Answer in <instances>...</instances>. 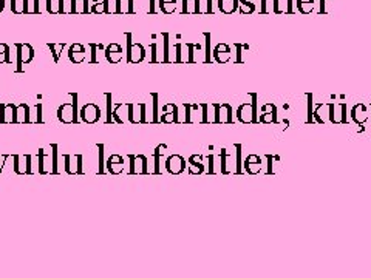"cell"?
<instances>
[{"mask_svg":"<svg viewBox=\"0 0 371 278\" xmlns=\"http://www.w3.org/2000/svg\"><path fill=\"white\" fill-rule=\"evenodd\" d=\"M35 122L37 124H42L44 122V116H42V104H37L36 105V119Z\"/></svg>","mask_w":371,"mask_h":278,"instance_id":"8d00e7d4","label":"cell"},{"mask_svg":"<svg viewBox=\"0 0 371 278\" xmlns=\"http://www.w3.org/2000/svg\"><path fill=\"white\" fill-rule=\"evenodd\" d=\"M242 11L243 12H251V11H253V5H251V0H243Z\"/></svg>","mask_w":371,"mask_h":278,"instance_id":"74e56055","label":"cell"},{"mask_svg":"<svg viewBox=\"0 0 371 278\" xmlns=\"http://www.w3.org/2000/svg\"><path fill=\"white\" fill-rule=\"evenodd\" d=\"M5 10V0H0V12Z\"/></svg>","mask_w":371,"mask_h":278,"instance_id":"7bdbcfd3","label":"cell"},{"mask_svg":"<svg viewBox=\"0 0 371 278\" xmlns=\"http://www.w3.org/2000/svg\"><path fill=\"white\" fill-rule=\"evenodd\" d=\"M48 48L53 53V59L57 62L61 57V51L65 48V44H48Z\"/></svg>","mask_w":371,"mask_h":278,"instance_id":"4316f807","label":"cell"},{"mask_svg":"<svg viewBox=\"0 0 371 278\" xmlns=\"http://www.w3.org/2000/svg\"><path fill=\"white\" fill-rule=\"evenodd\" d=\"M160 8L164 15H172L177 10V0H160Z\"/></svg>","mask_w":371,"mask_h":278,"instance_id":"7402d4cb","label":"cell"},{"mask_svg":"<svg viewBox=\"0 0 371 278\" xmlns=\"http://www.w3.org/2000/svg\"><path fill=\"white\" fill-rule=\"evenodd\" d=\"M189 163H190V174H194V175L201 174L203 165L200 163V156H192L189 160Z\"/></svg>","mask_w":371,"mask_h":278,"instance_id":"d4e9b609","label":"cell"},{"mask_svg":"<svg viewBox=\"0 0 371 278\" xmlns=\"http://www.w3.org/2000/svg\"><path fill=\"white\" fill-rule=\"evenodd\" d=\"M45 160H46V154H45V150L41 149L39 150V174L41 175H45V174H48V170L45 169Z\"/></svg>","mask_w":371,"mask_h":278,"instance_id":"f1b7e54d","label":"cell"},{"mask_svg":"<svg viewBox=\"0 0 371 278\" xmlns=\"http://www.w3.org/2000/svg\"><path fill=\"white\" fill-rule=\"evenodd\" d=\"M178 121H180V119H178V111L177 113H163L160 118V122L163 124H174Z\"/></svg>","mask_w":371,"mask_h":278,"instance_id":"f546056e","label":"cell"},{"mask_svg":"<svg viewBox=\"0 0 371 278\" xmlns=\"http://www.w3.org/2000/svg\"><path fill=\"white\" fill-rule=\"evenodd\" d=\"M156 62V44H152V64Z\"/></svg>","mask_w":371,"mask_h":278,"instance_id":"60d3db41","label":"cell"},{"mask_svg":"<svg viewBox=\"0 0 371 278\" xmlns=\"http://www.w3.org/2000/svg\"><path fill=\"white\" fill-rule=\"evenodd\" d=\"M123 110H129V104L127 102L116 104V107L114 110V121L118 122V124H124V122L129 121V118L123 115Z\"/></svg>","mask_w":371,"mask_h":278,"instance_id":"2e32d148","label":"cell"},{"mask_svg":"<svg viewBox=\"0 0 371 278\" xmlns=\"http://www.w3.org/2000/svg\"><path fill=\"white\" fill-rule=\"evenodd\" d=\"M17 48V71H22V65L30 64L35 59V48L30 44H16Z\"/></svg>","mask_w":371,"mask_h":278,"instance_id":"5b68a950","label":"cell"},{"mask_svg":"<svg viewBox=\"0 0 371 278\" xmlns=\"http://www.w3.org/2000/svg\"><path fill=\"white\" fill-rule=\"evenodd\" d=\"M12 160H15V172L17 175H33L31 155H25V158L21 155H12Z\"/></svg>","mask_w":371,"mask_h":278,"instance_id":"9c48e42d","label":"cell"},{"mask_svg":"<svg viewBox=\"0 0 371 278\" xmlns=\"http://www.w3.org/2000/svg\"><path fill=\"white\" fill-rule=\"evenodd\" d=\"M11 155L8 154H3V155H0V175H2V172H3V165L6 164V160H8Z\"/></svg>","mask_w":371,"mask_h":278,"instance_id":"f35d334b","label":"cell"},{"mask_svg":"<svg viewBox=\"0 0 371 278\" xmlns=\"http://www.w3.org/2000/svg\"><path fill=\"white\" fill-rule=\"evenodd\" d=\"M81 119L85 124H96L101 119V109L96 104L89 102L81 109Z\"/></svg>","mask_w":371,"mask_h":278,"instance_id":"8992f818","label":"cell"},{"mask_svg":"<svg viewBox=\"0 0 371 278\" xmlns=\"http://www.w3.org/2000/svg\"><path fill=\"white\" fill-rule=\"evenodd\" d=\"M251 113H253V110H251L249 105H243V107H240V110H238V118L242 119L243 122H249L251 119Z\"/></svg>","mask_w":371,"mask_h":278,"instance_id":"484cf974","label":"cell"},{"mask_svg":"<svg viewBox=\"0 0 371 278\" xmlns=\"http://www.w3.org/2000/svg\"><path fill=\"white\" fill-rule=\"evenodd\" d=\"M71 12L75 15L89 12V0H71Z\"/></svg>","mask_w":371,"mask_h":278,"instance_id":"ac0fdd59","label":"cell"},{"mask_svg":"<svg viewBox=\"0 0 371 278\" xmlns=\"http://www.w3.org/2000/svg\"><path fill=\"white\" fill-rule=\"evenodd\" d=\"M39 11V0H35V12Z\"/></svg>","mask_w":371,"mask_h":278,"instance_id":"ee69618b","label":"cell"},{"mask_svg":"<svg viewBox=\"0 0 371 278\" xmlns=\"http://www.w3.org/2000/svg\"><path fill=\"white\" fill-rule=\"evenodd\" d=\"M51 175H59V169H57V144H51Z\"/></svg>","mask_w":371,"mask_h":278,"instance_id":"cb8c5ba5","label":"cell"},{"mask_svg":"<svg viewBox=\"0 0 371 278\" xmlns=\"http://www.w3.org/2000/svg\"><path fill=\"white\" fill-rule=\"evenodd\" d=\"M105 59H107V61L110 64H118V62H121L123 61V55H124V51H123V46L119 45V44H110L107 45V48H105Z\"/></svg>","mask_w":371,"mask_h":278,"instance_id":"30bf717a","label":"cell"},{"mask_svg":"<svg viewBox=\"0 0 371 278\" xmlns=\"http://www.w3.org/2000/svg\"><path fill=\"white\" fill-rule=\"evenodd\" d=\"M163 113H177V111H178V107H177V105L175 104H172V102H169V104H165V105H163Z\"/></svg>","mask_w":371,"mask_h":278,"instance_id":"d590c367","label":"cell"},{"mask_svg":"<svg viewBox=\"0 0 371 278\" xmlns=\"http://www.w3.org/2000/svg\"><path fill=\"white\" fill-rule=\"evenodd\" d=\"M99 149V169H98V174L102 175L105 174V163H104V145L99 144L98 145Z\"/></svg>","mask_w":371,"mask_h":278,"instance_id":"4dcf8cb0","label":"cell"},{"mask_svg":"<svg viewBox=\"0 0 371 278\" xmlns=\"http://www.w3.org/2000/svg\"><path fill=\"white\" fill-rule=\"evenodd\" d=\"M118 15H132L134 12V0H116Z\"/></svg>","mask_w":371,"mask_h":278,"instance_id":"e0dca14e","label":"cell"},{"mask_svg":"<svg viewBox=\"0 0 371 278\" xmlns=\"http://www.w3.org/2000/svg\"><path fill=\"white\" fill-rule=\"evenodd\" d=\"M105 165H107V170L110 172L111 175H119V174H123L125 163H124V158L121 155H111Z\"/></svg>","mask_w":371,"mask_h":278,"instance_id":"7c38bea8","label":"cell"},{"mask_svg":"<svg viewBox=\"0 0 371 278\" xmlns=\"http://www.w3.org/2000/svg\"><path fill=\"white\" fill-rule=\"evenodd\" d=\"M220 10L223 12H234L237 10V0H220Z\"/></svg>","mask_w":371,"mask_h":278,"instance_id":"603a6c76","label":"cell"},{"mask_svg":"<svg viewBox=\"0 0 371 278\" xmlns=\"http://www.w3.org/2000/svg\"><path fill=\"white\" fill-rule=\"evenodd\" d=\"M200 11V0H183V12Z\"/></svg>","mask_w":371,"mask_h":278,"instance_id":"44dd1931","label":"cell"},{"mask_svg":"<svg viewBox=\"0 0 371 278\" xmlns=\"http://www.w3.org/2000/svg\"><path fill=\"white\" fill-rule=\"evenodd\" d=\"M10 62V46L6 44H0V64Z\"/></svg>","mask_w":371,"mask_h":278,"instance_id":"83f0119b","label":"cell"},{"mask_svg":"<svg viewBox=\"0 0 371 278\" xmlns=\"http://www.w3.org/2000/svg\"><path fill=\"white\" fill-rule=\"evenodd\" d=\"M90 48H91V64H96L98 59H96V45L90 44Z\"/></svg>","mask_w":371,"mask_h":278,"instance_id":"ab89813d","label":"cell"},{"mask_svg":"<svg viewBox=\"0 0 371 278\" xmlns=\"http://www.w3.org/2000/svg\"><path fill=\"white\" fill-rule=\"evenodd\" d=\"M91 12H95V15H104V12H109V0H93Z\"/></svg>","mask_w":371,"mask_h":278,"instance_id":"d6986e66","label":"cell"},{"mask_svg":"<svg viewBox=\"0 0 371 278\" xmlns=\"http://www.w3.org/2000/svg\"><path fill=\"white\" fill-rule=\"evenodd\" d=\"M105 99H107V102H105V105H107V119H105V121H107V124H111L114 122V110H111V95L110 93H107V95H105Z\"/></svg>","mask_w":371,"mask_h":278,"instance_id":"1f68e13d","label":"cell"},{"mask_svg":"<svg viewBox=\"0 0 371 278\" xmlns=\"http://www.w3.org/2000/svg\"><path fill=\"white\" fill-rule=\"evenodd\" d=\"M145 57V48L143 44L132 42V35H127V62L139 64Z\"/></svg>","mask_w":371,"mask_h":278,"instance_id":"7a4b0ae2","label":"cell"},{"mask_svg":"<svg viewBox=\"0 0 371 278\" xmlns=\"http://www.w3.org/2000/svg\"><path fill=\"white\" fill-rule=\"evenodd\" d=\"M130 172L129 175H147V156L145 155H129Z\"/></svg>","mask_w":371,"mask_h":278,"instance_id":"277c9868","label":"cell"},{"mask_svg":"<svg viewBox=\"0 0 371 278\" xmlns=\"http://www.w3.org/2000/svg\"><path fill=\"white\" fill-rule=\"evenodd\" d=\"M163 156L168 158V145H165V144H160V145H158V147L155 149V151H154L155 174H156V175H160V174H161V170H160V161H161V158H163Z\"/></svg>","mask_w":371,"mask_h":278,"instance_id":"9a60e30c","label":"cell"},{"mask_svg":"<svg viewBox=\"0 0 371 278\" xmlns=\"http://www.w3.org/2000/svg\"><path fill=\"white\" fill-rule=\"evenodd\" d=\"M164 37V59H163V62L164 64H169L170 62V59H169V35H163Z\"/></svg>","mask_w":371,"mask_h":278,"instance_id":"836d02e7","label":"cell"},{"mask_svg":"<svg viewBox=\"0 0 371 278\" xmlns=\"http://www.w3.org/2000/svg\"><path fill=\"white\" fill-rule=\"evenodd\" d=\"M69 57L73 64H81L85 61V46L81 44H73L69 48Z\"/></svg>","mask_w":371,"mask_h":278,"instance_id":"4fadbf2b","label":"cell"},{"mask_svg":"<svg viewBox=\"0 0 371 278\" xmlns=\"http://www.w3.org/2000/svg\"><path fill=\"white\" fill-rule=\"evenodd\" d=\"M184 109H186V122H190V105L186 104Z\"/></svg>","mask_w":371,"mask_h":278,"instance_id":"b9f144b4","label":"cell"},{"mask_svg":"<svg viewBox=\"0 0 371 278\" xmlns=\"http://www.w3.org/2000/svg\"><path fill=\"white\" fill-rule=\"evenodd\" d=\"M30 107L28 104H19L16 105V113H15V124H28L31 122L30 118Z\"/></svg>","mask_w":371,"mask_h":278,"instance_id":"5bb4252c","label":"cell"},{"mask_svg":"<svg viewBox=\"0 0 371 278\" xmlns=\"http://www.w3.org/2000/svg\"><path fill=\"white\" fill-rule=\"evenodd\" d=\"M220 115L221 116L218 118V121H229V119H230V109L228 107V105H223Z\"/></svg>","mask_w":371,"mask_h":278,"instance_id":"e575fe53","label":"cell"},{"mask_svg":"<svg viewBox=\"0 0 371 278\" xmlns=\"http://www.w3.org/2000/svg\"><path fill=\"white\" fill-rule=\"evenodd\" d=\"M152 99H154V116H152V122H160V118H158V95L156 93H152Z\"/></svg>","mask_w":371,"mask_h":278,"instance_id":"d6a6232c","label":"cell"},{"mask_svg":"<svg viewBox=\"0 0 371 278\" xmlns=\"http://www.w3.org/2000/svg\"><path fill=\"white\" fill-rule=\"evenodd\" d=\"M71 102H64L57 109V119L62 124H78L79 122V111H78V95L71 93Z\"/></svg>","mask_w":371,"mask_h":278,"instance_id":"6da1fadb","label":"cell"},{"mask_svg":"<svg viewBox=\"0 0 371 278\" xmlns=\"http://www.w3.org/2000/svg\"><path fill=\"white\" fill-rule=\"evenodd\" d=\"M145 102L129 104V121L132 124H147L149 119L145 118Z\"/></svg>","mask_w":371,"mask_h":278,"instance_id":"3957f363","label":"cell"},{"mask_svg":"<svg viewBox=\"0 0 371 278\" xmlns=\"http://www.w3.org/2000/svg\"><path fill=\"white\" fill-rule=\"evenodd\" d=\"M215 59L218 62H226L228 59H229V48L226 45H223L220 44L215 48Z\"/></svg>","mask_w":371,"mask_h":278,"instance_id":"ffe728a7","label":"cell"},{"mask_svg":"<svg viewBox=\"0 0 371 278\" xmlns=\"http://www.w3.org/2000/svg\"><path fill=\"white\" fill-rule=\"evenodd\" d=\"M65 172L69 175H82V155H64Z\"/></svg>","mask_w":371,"mask_h":278,"instance_id":"52a82bcc","label":"cell"},{"mask_svg":"<svg viewBox=\"0 0 371 278\" xmlns=\"http://www.w3.org/2000/svg\"><path fill=\"white\" fill-rule=\"evenodd\" d=\"M164 165H165V170H168L170 175H180L186 169V161L180 155H170L165 158Z\"/></svg>","mask_w":371,"mask_h":278,"instance_id":"ba28073f","label":"cell"},{"mask_svg":"<svg viewBox=\"0 0 371 278\" xmlns=\"http://www.w3.org/2000/svg\"><path fill=\"white\" fill-rule=\"evenodd\" d=\"M16 104H0V124L15 122Z\"/></svg>","mask_w":371,"mask_h":278,"instance_id":"8fae6325","label":"cell"}]
</instances>
